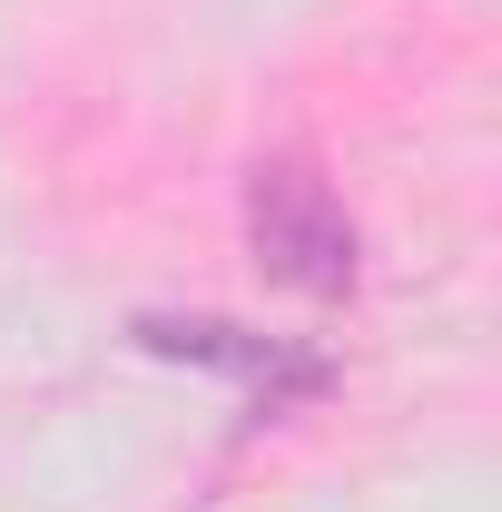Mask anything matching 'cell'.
Instances as JSON below:
<instances>
[{"mask_svg": "<svg viewBox=\"0 0 502 512\" xmlns=\"http://www.w3.org/2000/svg\"><path fill=\"white\" fill-rule=\"evenodd\" d=\"M247 247L276 286L296 296H345L355 286V217L306 158H256L247 178Z\"/></svg>", "mask_w": 502, "mask_h": 512, "instance_id": "cell-1", "label": "cell"}, {"mask_svg": "<svg viewBox=\"0 0 502 512\" xmlns=\"http://www.w3.org/2000/svg\"><path fill=\"white\" fill-rule=\"evenodd\" d=\"M148 355H168V365H207V375H237L256 394H315L325 365L315 355H286L276 335H256V325H227V316H138L128 325Z\"/></svg>", "mask_w": 502, "mask_h": 512, "instance_id": "cell-2", "label": "cell"}]
</instances>
